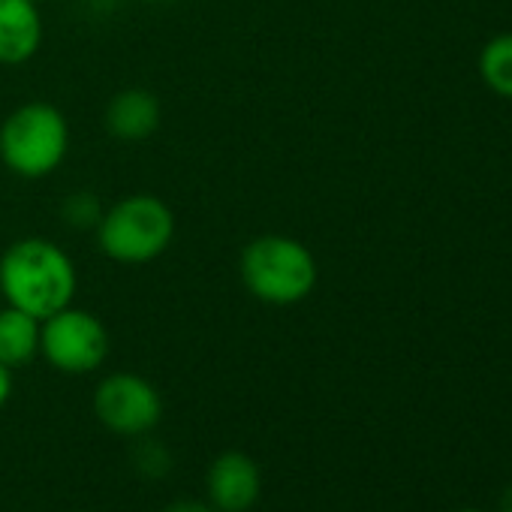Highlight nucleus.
<instances>
[{"label": "nucleus", "mask_w": 512, "mask_h": 512, "mask_svg": "<svg viewBox=\"0 0 512 512\" xmlns=\"http://www.w3.org/2000/svg\"><path fill=\"white\" fill-rule=\"evenodd\" d=\"M70 148V124L52 103H25L0 124V160L19 178L52 175Z\"/></svg>", "instance_id": "20e7f679"}, {"label": "nucleus", "mask_w": 512, "mask_h": 512, "mask_svg": "<svg viewBox=\"0 0 512 512\" xmlns=\"http://www.w3.org/2000/svg\"><path fill=\"white\" fill-rule=\"evenodd\" d=\"M263 491L260 467L244 452H223L208 467V500L217 512H244Z\"/></svg>", "instance_id": "0eeeda50"}, {"label": "nucleus", "mask_w": 512, "mask_h": 512, "mask_svg": "<svg viewBox=\"0 0 512 512\" xmlns=\"http://www.w3.org/2000/svg\"><path fill=\"white\" fill-rule=\"evenodd\" d=\"M97 419L121 437L148 434L163 416L160 392L139 374H109L94 392Z\"/></svg>", "instance_id": "423d86ee"}, {"label": "nucleus", "mask_w": 512, "mask_h": 512, "mask_svg": "<svg viewBox=\"0 0 512 512\" xmlns=\"http://www.w3.org/2000/svg\"><path fill=\"white\" fill-rule=\"evenodd\" d=\"M34 4H43V0H34Z\"/></svg>", "instance_id": "f3484780"}, {"label": "nucleus", "mask_w": 512, "mask_h": 512, "mask_svg": "<svg viewBox=\"0 0 512 512\" xmlns=\"http://www.w3.org/2000/svg\"><path fill=\"white\" fill-rule=\"evenodd\" d=\"M43 46V16L34 0H0V64L31 61Z\"/></svg>", "instance_id": "6e6552de"}, {"label": "nucleus", "mask_w": 512, "mask_h": 512, "mask_svg": "<svg viewBox=\"0 0 512 512\" xmlns=\"http://www.w3.org/2000/svg\"><path fill=\"white\" fill-rule=\"evenodd\" d=\"M238 272L253 299L278 308L305 302L320 281L317 256L311 253V247L293 235L278 232L256 235L253 241H247L238 260Z\"/></svg>", "instance_id": "f03ea898"}, {"label": "nucleus", "mask_w": 512, "mask_h": 512, "mask_svg": "<svg viewBox=\"0 0 512 512\" xmlns=\"http://www.w3.org/2000/svg\"><path fill=\"white\" fill-rule=\"evenodd\" d=\"M479 76L497 97L512 100V34H500L485 43L479 55Z\"/></svg>", "instance_id": "9b49d317"}, {"label": "nucleus", "mask_w": 512, "mask_h": 512, "mask_svg": "<svg viewBox=\"0 0 512 512\" xmlns=\"http://www.w3.org/2000/svg\"><path fill=\"white\" fill-rule=\"evenodd\" d=\"M100 208L94 205V199L88 196V193H73L70 199H67V208H64V217H67V223H73V226H97V220H100Z\"/></svg>", "instance_id": "f8f14e48"}, {"label": "nucleus", "mask_w": 512, "mask_h": 512, "mask_svg": "<svg viewBox=\"0 0 512 512\" xmlns=\"http://www.w3.org/2000/svg\"><path fill=\"white\" fill-rule=\"evenodd\" d=\"M40 353V320L7 305L0 308V365L22 368Z\"/></svg>", "instance_id": "9d476101"}, {"label": "nucleus", "mask_w": 512, "mask_h": 512, "mask_svg": "<svg viewBox=\"0 0 512 512\" xmlns=\"http://www.w3.org/2000/svg\"><path fill=\"white\" fill-rule=\"evenodd\" d=\"M175 238V214L154 193L118 199L97 220V244L115 263L145 266L169 250Z\"/></svg>", "instance_id": "7ed1b4c3"}, {"label": "nucleus", "mask_w": 512, "mask_h": 512, "mask_svg": "<svg viewBox=\"0 0 512 512\" xmlns=\"http://www.w3.org/2000/svg\"><path fill=\"white\" fill-rule=\"evenodd\" d=\"M79 287L70 253L49 238H19L0 256V296L40 323L73 305Z\"/></svg>", "instance_id": "f257e3e1"}, {"label": "nucleus", "mask_w": 512, "mask_h": 512, "mask_svg": "<svg viewBox=\"0 0 512 512\" xmlns=\"http://www.w3.org/2000/svg\"><path fill=\"white\" fill-rule=\"evenodd\" d=\"M455 512H482V509H455Z\"/></svg>", "instance_id": "dca6fc26"}, {"label": "nucleus", "mask_w": 512, "mask_h": 512, "mask_svg": "<svg viewBox=\"0 0 512 512\" xmlns=\"http://www.w3.org/2000/svg\"><path fill=\"white\" fill-rule=\"evenodd\" d=\"M163 512H217L211 503H199V500H178L172 506H166Z\"/></svg>", "instance_id": "ddd939ff"}, {"label": "nucleus", "mask_w": 512, "mask_h": 512, "mask_svg": "<svg viewBox=\"0 0 512 512\" xmlns=\"http://www.w3.org/2000/svg\"><path fill=\"white\" fill-rule=\"evenodd\" d=\"M163 118L160 100L145 88L118 91L106 106V130L121 142H142L157 133Z\"/></svg>", "instance_id": "1a4fd4ad"}, {"label": "nucleus", "mask_w": 512, "mask_h": 512, "mask_svg": "<svg viewBox=\"0 0 512 512\" xmlns=\"http://www.w3.org/2000/svg\"><path fill=\"white\" fill-rule=\"evenodd\" d=\"M500 512H512V485L503 491V497H500Z\"/></svg>", "instance_id": "2eb2a0df"}, {"label": "nucleus", "mask_w": 512, "mask_h": 512, "mask_svg": "<svg viewBox=\"0 0 512 512\" xmlns=\"http://www.w3.org/2000/svg\"><path fill=\"white\" fill-rule=\"evenodd\" d=\"M13 395V371L7 365H0V407H4Z\"/></svg>", "instance_id": "4468645a"}, {"label": "nucleus", "mask_w": 512, "mask_h": 512, "mask_svg": "<svg viewBox=\"0 0 512 512\" xmlns=\"http://www.w3.org/2000/svg\"><path fill=\"white\" fill-rule=\"evenodd\" d=\"M40 353L64 374H91L109 356V332L100 317L70 305L40 323Z\"/></svg>", "instance_id": "39448f33"}]
</instances>
